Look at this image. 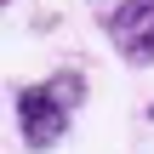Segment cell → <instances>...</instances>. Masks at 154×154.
Segmentation results:
<instances>
[{
	"mask_svg": "<svg viewBox=\"0 0 154 154\" xmlns=\"http://www.w3.org/2000/svg\"><path fill=\"white\" fill-rule=\"evenodd\" d=\"M80 103H86V80H80V74H51L46 86H23V91H17V126H23V143H29L34 154L57 149Z\"/></svg>",
	"mask_w": 154,
	"mask_h": 154,
	"instance_id": "cell-1",
	"label": "cell"
},
{
	"mask_svg": "<svg viewBox=\"0 0 154 154\" xmlns=\"http://www.w3.org/2000/svg\"><path fill=\"white\" fill-rule=\"evenodd\" d=\"M109 40L126 63H154V0H120L109 17Z\"/></svg>",
	"mask_w": 154,
	"mask_h": 154,
	"instance_id": "cell-2",
	"label": "cell"
}]
</instances>
